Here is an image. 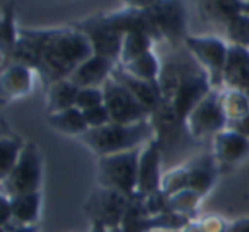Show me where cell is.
<instances>
[{"label":"cell","instance_id":"obj_1","mask_svg":"<svg viewBox=\"0 0 249 232\" xmlns=\"http://www.w3.org/2000/svg\"><path fill=\"white\" fill-rule=\"evenodd\" d=\"M27 31L39 49L36 73L44 90L70 77L85 58L94 54L89 36L75 26Z\"/></svg>","mask_w":249,"mask_h":232},{"label":"cell","instance_id":"obj_2","mask_svg":"<svg viewBox=\"0 0 249 232\" xmlns=\"http://www.w3.org/2000/svg\"><path fill=\"white\" fill-rule=\"evenodd\" d=\"M153 138L156 129L148 118L131 124L109 122L99 128H89L77 139L99 157L142 147Z\"/></svg>","mask_w":249,"mask_h":232},{"label":"cell","instance_id":"obj_3","mask_svg":"<svg viewBox=\"0 0 249 232\" xmlns=\"http://www.w3.org/2000/svg\"><path fill=\"white\" fill-rule=\"evenodd\" d=\"M142 147L97 157L96 178L101 186L111 187L129 197L136 194L139 160Z\"/></svg>","mask_w":249,"mask_h":232},{"label":"cell","instance_id":"obj_4","mask_svg":"<svg viewBox=\"0 0 249 232\" xmlns=\"http://www.w3.org/2000/svg\"><path fill=\"white\" fill-rule=\"evenodd\" d=\"M43 180V157L36 143H24L16 164L1 179V194L7 197L32 194L40 190Z\"/></svg>","mask_w":249,"mask_h":232},{"label":"cell","instance_id":"obj_5","mask_svg":"<svg viewBox=\"0 0 249 232\" xmlns=\"http://www.w3.org/2000/svg\"><path fill=\"white\" fill-rule=\"evenodd\" d=\"M212 90L213 87L203 68L195 70L191 66H184L179 84L172 97L164 102L169 105L179 123L185 126L190 113Z\"/></svg>","mask_w":249,"mask_h":232},{"label":"cell","instance_id":"obj_6","mask_svg":"<svg viewBox=\"0 0 249 232\" xmlns=\"http://www.w3.org/2000/svg\"><path fill=\"white\" fill-rule=\"evenodd\" d=\"M201 68L208 74L213 89L224 87V72L229 56V45L218 36H187L184 40Z\"/></svg>","mask_w":249,"mask_h":232},{"label":"cell","instance_id":"obj_7","mask_svg":"<svg viewBox=\"0 0 249 232\" xmlns=\"http://www.w3.org/2000/svg\"><path fill=\"white\" fill-rule=\"evenodd\" d=\"M80 23L89 26L104 27L123 36L134 32H141L152 36L156 41L162 40L152 18L146 9L125 6L122 10L111 12H102L84 19Z\"/></svg>","mask_w":249,"mask_h":232},{"label":"cell","instance_id":"obj_8","mask_svg":"<svg viewBox=\"0 0 249 232\" xmlns=\"http://www.w3.org/2000/svg\"><path fill=\"white\" fill-rule=\"evenodd\" d=\"M130 197L111 187L97 185L85 202V213L91 223L108 229L119 228L128 209Z\"/></svg>","mask_w":249,"mask_h":232},{"label":"cell","instance_id":"obj_9","mask_svg":"<svg viewBox=\"0 0 249 232\" xmlns=\"http://www.w3.org/2000/svg\"><path fill=\"white\" fill-rule=\"evenodd\" d=\"M102 91L104 104L114 123L131 124L151 117V112L112 74L102 85Z\"/></svg>","mask_w":249,"mask_h":232},{"label":"cell","instance_id":"obj_10","mask_svg":"<svg viewBox=\"0 0 249 232\" xmlns=\"http://www.w3.org/2000/svg\"><path fill=\"white\" fill-rule=\"evenodd\" d=\"M220 91L213 89L190 113L185 128L194 139L215 136L228 126V118L219 101Z\"/></svg>","mask_w":249,"mask_h":232},{"label":"cell","instance_id":"obj_11","mask_svg":"<svg viewBox=\"0 0 249 232\" xmlns=\"http://www.w3.org/2000/svg\"><path fill=\"white\" fill-rule=\"evenodd\" d=\"M146 10L162 40L173 44L185 40L186 11L181 0H153Z\"/></svg>","mask_w":249,"mask_h":232},{"label":"cell","instance_id":"obj_12","mask_svg":"<svg viewBox=\"0 0 249 232\" xmlns=\"http://www.w3.org/2000/svg\"><path fill=\"white\" fill-rule=\"evenodd\" d=\"M160 164H162V145L157 138H153L146 145H143L141 150L135 195L146 196L160 189V182H162Z\"/></svg>","mask_w":249,"mask_h":232},{"label":"cell","instance_id":"obj_13","mask_svg":"<svg viewBox=\"0 0 249 232\" xmlns=\"http://www.w3.org/2000/svg\"><path fill=\"white\" fill-rule=\"evenodd\" d=\"M33 71L18 63H5L2 65L1 79V104H10L22 99L32 91L33 88Z\"/></svg>","mask_w":249,"mask_h":232},{"label":"cell","instance_id":"obj_14","mask_svg":"<svg viewBox=\"0 0 249 232\" xmlns=\"http://www.w3.org/2000/svg\"><path fill=\"white\" fill-rule=\"evenodd\" d=\"M112 75L123 84L139 100V102L151 112V114L163 104L162 91L158 80H145L134 77L124 71L118 63L112 71Z\"/></svg>","mask_w":249,"mask_h":232},{"label":"cell","instance_id":"obj_15","mask_svg":"<svg viewBox=\"0 0 249 232\" xmlns=\"http://www.w3.org/2000/svg\"><path fill=\"white\" fill-rule=\"evenodd\" d=\"M117 63L111 58L92 54L73 71L68 79L78 88H101Z\"/></svg>","mask_w":249,"mask_h":232},{"label":"cell","instance_id":"obj_16","mask_svg":"<svg viewBox=\"0 0 249 232\" xmlns=\"http://www.w3.org/2000/svg\"><path fill=\"white\" fill-rule=\"evenodd\" d=\"M249 152V139L231 129H224L214 138L213 156L216 162L233 164Z\"/></svg>","mask_w":249,"mask_h":232},{"label":"cell","instance_id":"obj_17","mask_svg":"<svg viewBox=\"0 0 249 232\" xmlns=\"http://www.w3.org/2000/svg\"><path fill=\"white\" fill-rule=\"evenodd\" d=\"M74 26L89 36L94 54L105 56V57H108L118 62L122 44H123V34L104 28V27L89 26V24H83L80 22L75 23Z\"/></svg>","mask_w":249,"mask_h":232},{"label":"cell","instance_id":"obj_18","mask_svg":"<svg viewBox=\"0 0 249 232\" xmlns=\"http://www.w3.org/2000/svg\"><path fill=\"white\" fill-rule=\"evenodd\" d=\"M218 163L213 155L202 156L187 168L186 189L198 192L202 196L213 187L218 174Z\"/></svg>","mask_w":249,"mask_h":232},{"label":"cell","instance_id":"obj_19","mask_svg":"<svg viewBox=\"0 0 249 232\" xmlns=\"http://www.w3.org/2000/svg\"><path fill=\"white\" fill-rule=\"evenodd\" d=\"M11 206L12 221L10 225H33L38 224L40 213V191L9 197ZM6 228V226H5Z\"/></svg>","mask_w":249,"mask_h":232},{"label":"cell","instance_id":"obj_20","mask_svg":"<svg viewBox=\"0 0 249 232\" xmlns=\"http://www.w3.org/2000/svg\"><path fill=\"white\" fill-rule=\"evenodd\" d=\"M46 117L49 125L63 135L79 138L89 129L84 114L75 106L55 113H46Z\"/></svg>","mask_w":249,"mask_h":232},{"label":"cell","instance_id":"obj_21","mask_svg":"<svg viewBox=\"0 0 249 232\" xmlns=\"http://www.w3.org/2000/svg\"><path fill=\"white\" fill-rule=\"evenodd\" d=\"M79 88L68 78L51 84L46 92V113H55L75 106Z\"/></svg>","mask_w":249,"mask_h":232},{"label":"cell","instance_id":"obj_22","mask_svg":"<svg viewBox=\"0 0 249 232\" xmlns=\"http://www.w3.org/2000/svg\"><path fill=\"white\" fill-rule=\"evenodd\" d=\"M245 0H199L203 18L226 26L231 18L242 12Z\"/></svg>","mask_w":249,"mask_h":232},{"label":"cell","instance_id":"obj_23","mask_svg":"<svg viewBox=\"0 0 249 232\" xmlns=\"http://www.w3.org/2000/svg\"><path fill=\"white\" fill-rule=\"evenodd\" d=\"M0 28H1L0 53H1L2 63H5L16 45L19 33V28L16 26V12L12 4H7L2 10Z\"/></svg>","mask_w":249,"mask_h":232},{"label":"cell","instance_id":"obj_24","mask_svg":"<svg viewBox=\"0 0 249 232\" xmlns=\"http://www.w3.org/2000/svg\"><path fill=\"white\" fill-rule=\"evenodd\" d=\"M155 39L146 33L141 32H134L124 36L123 44H122L121 55H119L118 63L124 65L143 54L152 50Z\"/></svg>","mask_w":249,"mask_h":232},{"label":"cell","instance_id":"obj_25","mask_svg":"<svg viewBox=\"0 0 249 232\" xmlns=\"http://www.w3.org/2000/svg\"><path fill=\"white\" fill-rule=\"evenodd\" d=\"M118 65L134 77L145 80H158L160 68H162L153 50L148 51V53L143 54V55L139 56V57L124 63V65H121V63H118Z\"/></svg>","mask_w":249,"mask_h":232},{"label":"cell","instance_id":"obj_26","mask_svg":"<svg viewBox=\"0 0 249 232\" xmlns=\"http://www.w3.org/2000/svg\"><path fill=\"white\" fill-rule=\"evenodd\" d=\"M219 101L228 122L240 119L249 113V99L240 90L226 88L219 96Z\"/></svg>","mask_w":249,"mask_h":232},{"label":"cell","instance_id":"obj_27","mask_svg":"<svg viewBox=\"0 0 249 232\" xmlns=\"http://www.w3.org/2000/svg\"><path fill=\"white\" fill-rule=\"evenodd\" d=\"M24 143L14 136H1L0 147H1V160H0V179H4L12 170L18 160Z\"/></svg>","mask_w":249,"mask_h":232},{"label":"cell","instance_id":"obj_28","mask_svg":"<svg viewBox=\"0 0 249 232\" xmlns=\"http://www.w3.org/2000/svg\"><path fill=\"white\" fill-rule=\"evenodd\" d=\"M226 36L232 45L249 50V16L241 14L236 15L233 18L226 23Z\"/></svg>","mask_w":249,"mask_h":232},{"label":"cell","instance_id":"obj_29","mask_svg":"<svg viewBox=\"0 0 249 232\" xmlns=\"http://www.w3.org/2000/svg\"><path fill=\"white\" fill-rule=\"evenodd\" d=\"M104 104V91L101 88H79L75 107L80 111H85L91 107Z\"/></svg>","mask_w":249,"mask_h":232},{"label":"cell","instance_id":"obj_30","mask_svg":"<svg viewBox=\"0 0 249 232\" xmlns=\"http://www.w3.org/2000/svg\"><path fill=\"white\" fill-rule=\"evenodd\" d=\"M82 112L84 114L85 122H87L89 128H99V126H102L112 122L108 109L105 106V104L91 107V108H88Z\"/></svg>","mask_w":249,"mask_h":232},{"label":"cell","instance_id":"obj_31","mask_svg":"<svg viewBox=\"0 0 249 232\" xmlns=\"http://www.w3.org/2000/svg\"><path fill=\"white\" fill-rule=\"evenodd\" d=\"M226 128L231 129V130L236 131V133L241 134V135L249 139V113H247L245 117H242L240 119L229 121Z\"/></svg>","mask_w":249,"mask_h":232},{"label":"cell","instance_id":"obj_32","mask_svg":"<svg viewBox=\"0 0 249 232\" xmlns=\"http://www.w3.org/2000/svg\"><path fill=\"white\" fill-rule=\"evenodd\" d=\"M229 232H249V218H242L230 224Z\"/></svg>","mask_w":249,"mask_h":232},{"label":"cell","instance_id":"obj_33","mask_svg":"<svg viewBox=\"0 0 249 232\" xmlns=\"http://www.w3.org/2000/svg\"><path fill=\"white\" fill-rule=\"evenodd\" d=\"M38 224H33V225H9L6 232H38Z\"/></svg>","mask_w":249,"mask_h":232},{"label":"cell","instance_id":"obj_34","mask_svg":"<svg viewBox=\"0 0 249 232\" xmlns=\"http://www.w3.org/2000/svg\"><path fill=\"white\" fill-rule=\"evenodd\" d=\"M126 6L139 7V9H146L153 0H123Z\"/></svg>","mask_w":249,"mask_h":232},{"label":"cell","instance_id":"obj_35","mask_svg":"<svg viewBox=\"0 0 249 232\" xmlns=\"http://www.w3.org/2000/svg\"><path fill=\"white\" fill-rule=\"evenodd\" d=\"M90 232H122V230H121V228L108 229L100 223H91V229H90Z\"/></svg>","mask_w":249,"mask_h":232},{"label":"cell","instance_id":"obj_36","mask_svg":"<svg viewBox=\"0 0 249 232\" xmlns=\"http://www.w3.org/2000/svg\"><path fill=\"white\" fill-rule=\"evenodd\" d=\"M242 12H243V14L248 15V16H249V0H246V1H243Z\"/></svg>","mask_w":249,"mask_h":232},{"label":"cell","instance_id":"obj_37","mask_svg":"<svg viewBox=\"0 0 249 232\" xmlns=\"http://www.w3.org/2000/svg\"><path fill=\"white\" fill-rule=\"evenodd\" d=\"M163 232H178V231H175V230H164Z\"/></svg>","mask_w":249,"mask_h":232}]
</instances>
